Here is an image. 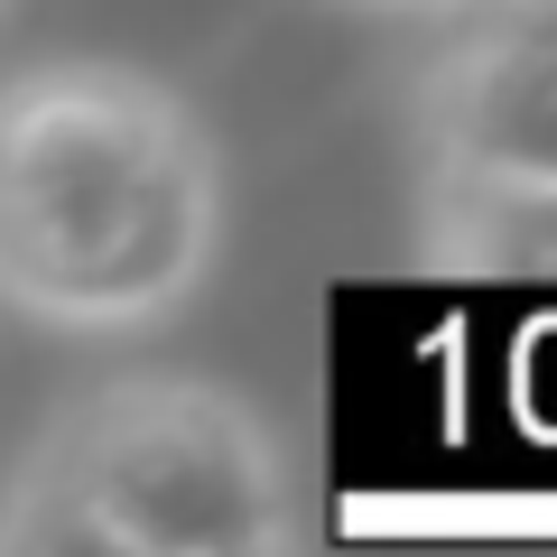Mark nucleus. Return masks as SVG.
<instances>
[{"instance_id":"5","label":"nucleus","mask_w":557,"mask_h":557,"mask_svg":"<svg viewBox=\"0 0 557 557\" xmlns=\"http://www.w3.org/2000/svg\"><path fill=\"white\" fill-rule=\"evenodd\" d=\"M437 28H456V38H511V47H557V0H437Z\"/></svg>"},{"instance_id":"6","label":"nucleus","mask_w":557,"mask_h":557,"mask_svg":"<svg viewBox=\"0 0 557 557\" xmlns=\"http://www.w3.org/2000/svg\"><path fill=\"white\" fill-rule=\"evenodd\" d=\"M362 10H409V0H362Z\"/></svg>"},{"instance_id":"3","label":"nucleus","mask_w":557,"mask_h":557,"mask_svg":"<svg viewBox=\"0 0 557 557\" xmlns=\"http://www.w3.org/2000/svg\"><path fill=\"white\" fill-rule=\"evenodd\" d=\"M409 121H418V159L557 177V47L437 28V47L418 57Z\"/></svg>"},{"instance_id":"2","label":"nucleus","mask_w":557,"mask_h":557,"mask_svg":"<svg viewBox=\"0 0 557 557\" xmlns=\"http://www.w3.org/2000/svg\"><path fill=\"white\" fill-rule=\"evenodd\" d=\"M298 539V465L278 428L223 381L131 372L57 399L0 474L10 557H270Z\"/></svg>"},{"instance_id":"4","label":"nucleus","mask_w":557,"mask_h":557,"mask_svg":"<svg viewBox=\"0 0 557 557\" xmlns=\"http://www.w3.org/2000/svg\"><path fill=\"white\" fill-rule=\"evenodd\" d=\"M409 233L437 278H557V177L418 159Z\"/></svg>"},{"instance_id":"1","label":"nucleus","mask_w":557,"mask_h":557,"mask_svg":"<svg viewBox=\"0 0 557 557\" xmlns=\"http://www.w3.org/2000/svg\"><path fill=\"white\" fill-rule=\"evenodd\" d=\"M223 168L205 121L131 65L0 84V307L57 335L159 325L205 288Z\"/></svg>"}]
</instances>
